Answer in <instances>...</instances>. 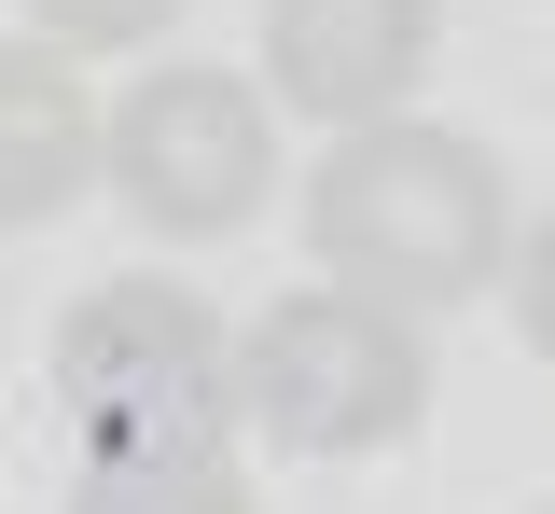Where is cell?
I'll use <instances>...</instances> for the list:
<instances>
[{
  "label": "cell",
  "instance_id": "cell-3",
  "mask_svg": "<svg viewBox=\"0 0 555 514\" xmlns=\"http://www.w3.org/2000/svg\"><path fill=\"white\" fill-rule=\"evenodd\" d=\"M416 403H430V348H416V320L361 293H278L236 334V417L278 459H375L416 432Z\"/></svg>",
  "mask_w": 555,
  "mask_h": 514
},
{
  "label": "cell",
  "instance_id": "cell-1",
  "mask_svg": "<svg viewBox=\"0 0 555 514\" xmlns=\"http://www.w3.org/2000/svg\"><path fill=\"white\" fill-rule=\"evenodd\" d=\"M306 250L320 279L361 306H473L500 279V167L459 126H347L320 167H306Z\"/></svg>",
  "mask_w": 555,
  "mask_h": 514
},
{
  "label": "cell",
  "instance_id": "cell-2",
  "mask_svg": "<svg viewBox=\"0 0 555 514\" xmlns=\"http://www.w3.org/2000/svg\"><path fill=\"white\" fill-rule=\"evenodd\" d=\"M56 417L83 459H236V334L167 279H98L56 320Z\"/></svg>",
  "mask_w": 555,
  "mask_h": 514
},
{
  "label": "cell",
  "instance_id": "cell-6",
  "mask_svg": "<svg viewBox=\"0 0 555 514\" xmlns=\"http://www.w3.org/2000/svg\"><path fill=\"white\" fill-rule=\"evenodd\" d=\"M83 181H98L83 70H56V42H0V236L14 222H56Z\"/></svg>",
  "mask_w": 555,
  "mask_h": 514
},
{
  "label": "cell",
  "instance_id": "cell-7",
  "mask_svg": "<svg viewBox=\"0 0 555 514\" xmlns=\"http://www.w3.org/2000/svg\"><path fill=\"white\" fill-rule=\"evenodd\" d=\"M69 514H250L236 459H83Z\"/></svg>",
  "mask_w": 555,
  "mask_h": 514
},
{
  "label": "cell",
  "instance_id": "cell-9",
  "mask_svg": "<svg viewBox=\"0 0 555 514\" xmlns=\"http://www.w3.org/2000/svg\"><path fill=\"white\" fill-rule=\"evenodd\" d=\"M514 334L555 362V209L528 222V250H514Z\"/></svg>",
  "mask_w": 555,
  "mask_h": 514
},
{
  "label": "cell",
  "instance_id": "cell-8",
  "mask_svg": "<svg viewBox=\"0 0 555 514\" xmlns=\"http://www.w3.org/2000/svg\"><path fill=\"white\" fill-rule=\"evenodd\" d=\"M28 14H42L56 56H126V42H153L181 0H28Z\"/></svg>",
  "mask_w": 555,
  "mask_h": 514
},
{
  "label": "cell",
  "instance_id": "cell-5",
  "mask_svg": "<svg viewBox=\"0 0 555 514\" xmlns=\"http://www.w3.org/2000/svg\"><path fill=\"white\" fill-rule=\"evenodd\" d=\"M430 42H444V14L430 0H264V70L292 112H320V126H389L430 70Z\"/></svg>",
  "mask_w": 555,
  "mask_h": 514
},
{
  "label": "cell",
  "instance_id": "cell-4",
  "mask_svg": "<svg viewBox=\"0 0 555 514\" xmlns=\"http://www.w3.org/2000/svg\"><path fill=\"white\" fill-rule=\"evenodd\" d=\"M98 181L153 236H236V222L264 209V181H278L264 83H236V70H139L126 112L98 126Z\"/></svg>",
  "mask_w": 555,
  "mask_h": 514
}]
</instances>
